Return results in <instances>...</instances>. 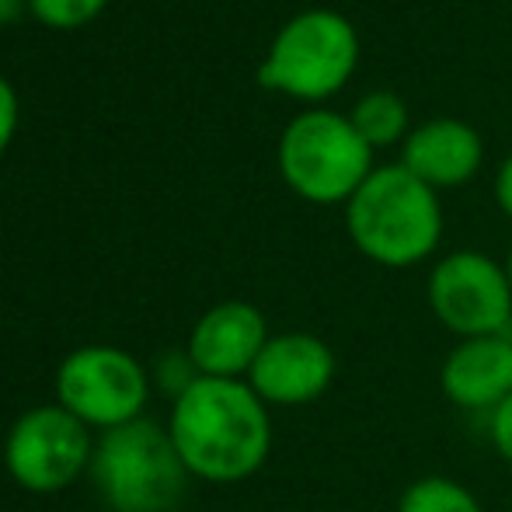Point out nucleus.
Returning <instances> with one entry per match:
<instances>
[{
	"instance_id": "nucleus-13",
	"label": "nucleus",
	"mask_w": 512,
	"mask_h": 512,
	"mask_svg": "<svg viewBox=\"0 0 512 512\" xmlns=\"http://www.w3.org/2000/svg\"><path fill=\"white\" fill-rule=\"evenodd\" d=\"M398 512H485L481 499L446 474H425L401 492Z\"/></svg>"
},
{
	"instance_id": "nucleus-4",
	"label": "nucleus",
	"mask_w": 512,
	"mask_h": 512,
	"mask_svg": "<svg viewBox=\"0 0 512 512\" xmlns=\"http://www.w3.org/2000/svg\"><path fill=\"white\" fill-rule=\"evenodd\" d=\"M370 143L335 112H304L279 143V168L297 196L310 203H349L373 175Z\"/></svg>"
},
{
	"instance_id": "nucleus-21",
	"label": "nucleus",
	"mask_w": 512,
	"mask_h": 512,
	"mask_svg": "<svg viewBox=\"0 0 512 512\" xmlns=\"http://www.w3.org/2000/svg\"><path fill=\"white\" fill-rule=\"evenodd\" d=\"M506 272H509V283H512V248H509V258H506Z\"/></svg>"
},
{
	"instance_id": "nucleus-6",
	"label": "nucleus",
	"mask_w": 512,
	"mask_h": 512,
	"mask_svg": "<svg viewBox=\"0 0 512 512\" xmlns=\"http://www.w3.org/2000/svg\"><path fill=\"white\" fill-rule=\"evenodd\" d=\"M150 398V377L140 359L115 345H81L56 370V405L84 425L115 429L143 418Z\"/></svg>"
},
{
	"instance_id": "nucleus-18",
	"label": "nucleus",
	"mask_w": 512,
	"mask_h": 512,
	"mask_svg": "<svg viewBox=\"0 0 512 512\" xmlns=\"http://www.w3.org/2000/svg\"><path fill=\"white\" fill-rule=\"evenodd\" d=\"M14 122H18V102H14L11 84L0 77V150L7 147V140H11Z\"/></svg>"
},
{
	"instance_id": "nucleus-20",
	"label": "nucleus",
	"mask_w": 512,
	"mask_h": 512,
	"mask_svg": "<svg viewBox=\"0 0 512 512\" xmlns=\"http://www.w3.org/2000/svg\"><path fill=\"white\" fill-rule=\"evenodd\" d=\"M21 7H25V0H0V25H11L21 14Z\"/></svg>"
},
{
	"instance_id": "nucleus-11",
	"label": "nucleus",
	"mask_w": 512,
	"mask_h": 512,
	"mask_svg": "<svg viewBox=\"0 0 512 512\" xmlns=\"http://www.w3.org/2000/svg\"><path fill=\"white\" fill-rule=\"evenodd\" d=\"M439 391L453 408H499L512 394V335L460 338L439 366Z\"/></svg>"
},
{
	"instance_id": "nucleus-1",
	"label": "nucleus",
	"mask_w": 512,
	"mask_h": 512,
	"mask_svg": "<svg viewBox=\"0 0 512 512\" xmlns=\"http://www.w3.org/2000/svg\"><path fill=\"white\" fill-rule=\"evenodd\" d=\"M168 432L192 478L237 485L265 467L272 453L269 405L248 380L199 377L171 401Z\"/></svg>"
},
{
	"instance_id": "nucleus-9",
	"label": "nucleus",
	"mask_w": 512,
	"mask_h": 512,
	"mask_svg": "<svg viewBox=\"0 0 512 512\" xmlns=\"http://www.w3.org/2000/svg\"><path fill=\"white\" fill-rule=\"evenodd\" d=\"M338 359L324 338L310 331H283L265 342L248 373V384L269 408H304L335 384Z\"/></svg>"
},
{
	"instance_id": "nucleus-17",
	"label": "nucleus",
	"mask_w": 512,
	"mask_h": 512,
	"mask_svg": "<svg viewBox=\"0 0 512 512\" xmlns=\"http://www.w3.org/2000/svg\"><path fill=\"white\" fill-rule=\"evenodd\" d=\"M488 439H492L495 453L512 464V394L495 411H488Z\"/></svg>"
},
{
	"instance_id": "nucleus-14",
	"label": "nucleus",
	"mask_w": 512,
	"mask_h": 512,
	"mask_svg": "<svg viewBox=\"0 0 512 512\" xmlns=\"http://www.w3.org/2000/svg\"><path fill=\"white\" fill-rule=\"evenodd\" d=\"M349 122L356 126V133L363 136L370 147H391V143H398L401 136H405L408 108L398 95H391V91H373V95H366L363 102L356 105Z\"/></svg>"
},
{
	"instance_id": "nucleus-12",
	"label": "nucleus",
	"mask_w": 512,
	"mask_h": 512,
	"mask_svg": "<svg viewBox=\"0 0 512 512\" xmlns=\"http://www.w3.org/2000/svg\"><path fill=\"white\" fill-rule=\"evenodd\" d=\"M401 164L432 189H453L478 171L481 136L460 119H432L405 140Z\"/></svg>"
},
{
	"instance_id": "nucleus-19",
	"label": "nucleus",
	"mask_w": 512,
	"mask_h": 512,
	"mask_svg": "<svg viewBox=\"0 0 512 512\" xmlns=\"http://www.w3.org/2000/svg\"><path fill=\"white\" fill-rule=\"evenodd\" d=\"M495 199H499L502 213L512 220V157L499 168V178H495Z\"/></svg>"
},
{
	"instance_id": "nucleus-8",
	"label": "nucleus",
	"mask_w": 512,
	"mask_h": 512,
	"mask_svg": "<svg viewBox=\"0 0 512 512\" xmlns=\"http://www.w3.org/2000/svg\"><path fill=\"white\" fill-rule=\"evenodd\" d=\"M429 307L457 338L512 335V283L506 265L481 251H453L429 272Z\"/></svg>"
},
{
	"instance_id": "nucleus-15",
	"label": "nucleus",
	"mask_w": 512,
	"mask_h": 512,
	"mask_svg": "<svg viewBox=\"0 0 512 512\" xmlns=\"http://www.w3.org/2000/svg\"><path fill=\"white\" fill-rule=\"evenodd\" d=\"M154 380H157V387H161L164 394H171V401L182 398V394L199 380V370H196V363H192L189 349H185V352H164V356H157Z\"/></svg>"
},
{
	"instance_id": "nucleus-16",
	"label": "nucleus",
	"mask_w": 512,
	"mask_h": 512,
	"mask_svg": "<svg viewBox=\"0 0 512 512\" xmlns=\"http://www.w3.org/2000/svg\"><path fill=\"white\" fill-rule=\"evenodd\" d=\"M105 7V0H32V11L53 28H77L91 21Z\"/></svg>"
},
{
	"instance_id": "nucleus-10",
	"label": "nucleus",
	"mask_w": 512,
	"mask_h": 512,
	"mask_svg": "<svg viewBox=\"0 0 512 512\" xmlns=\"http://www.w3.org/2000/svg\"><path fill=\"white\" fill-rule=\"evenodd\" d=\"M269 338L272 335L262 310L244 300H227V304L209 307L196 321L189 335V356L199 377L248 380Z\"/></svg>"
},
{
	"instance_id": "nucleus-3",
	"label": "nucleus",
	"mask_w": 512,
	"mask_h": 512,
	"mask_svg": "<svg viewBox=\"0 0 512 512\" xmlns=\"http://www.w3.org/2000/svg\"><path fill=\"white\" fill-rule=\"evenodd\" d=\"M91 478L112 512H175L192 474L178 457L168 425L136 418L102 432Z\"/></svg>"
},
{
	"instance_id": "nucleus-5",
	"label": "nucleus",
	"mask_w": 512,
	"mask_h": 512,
	"mask_svg": "<svg viewBox=\"0 0 512 512\" xmlns=\"http://www.w3.org/2000/svg\"><path fill=\"white\" fill-rule=\"evenodd\" d=\"M359 39L349 18L335 11H304L276 35L269 60L258 70L265 88L293 98H328L352 77Z\"/></svg>"
},
{
	"instance_id": "nucleus-7",
	"label": "nucleus",
	"mask_w": 512,
	"mask_h": 512,
	"mask_svg": "<svg viewBox=\"0 0 512 512\" xmlns=\"http://www.w3.org/2000/svg\"><path fill=\"white\" fill-rule=\"evenodd\" d=\"M91 429L63 405H39L18 418L4 439L7 474L32 495H56L91 471Z\"/></svg>"
},
{
	"instance_id": "nucleus-2",
	"label": "nucleus",
	"mask_w": 512,
	"mask_h": 512,
	"mask_svg": "<svg viewBox=\"0 0 512 512\" xmlns=\"http://www.w3.org/2000/svg\"><path fill=\"white\" fill-rule=\"evenodd\" d=\"M349 237L370 262L411 269L439 248L443 209L436 189L415 178L405 164L377 168L345 209Z\"/></svg>"
}]
</instances>
